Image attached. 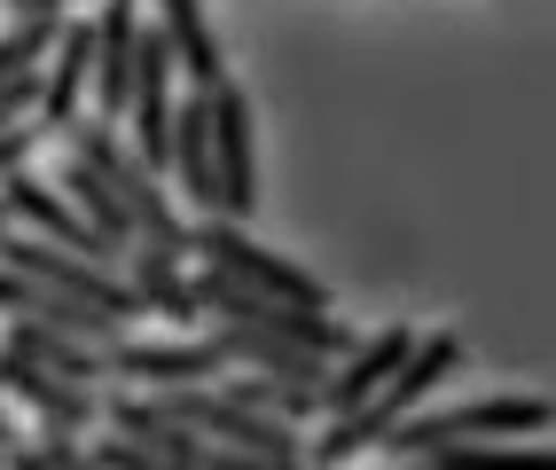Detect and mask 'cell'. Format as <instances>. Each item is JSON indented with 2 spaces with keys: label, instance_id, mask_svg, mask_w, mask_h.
<instances>
[{
  "label": "cell",
  "instance_id": "cell-3",
  "mask_svg": "<svg viewBox=\"0 0 556 470\" xmlns=\"http://www.w3.org/2000/svg\"><path fill=\"white\" fill-rule=\"evenodd\" d=\"M189 259L212 267V275H228V282H251V291H267V298L329 306V282H314L299 259H282V251L251 243V236L228 220V212H204V220H189Z\"/></svg>",
  "mask_w": 556,
  "mask_h": 470
},
{
  "label": "cell",
  "instance_id": "cell-14",
  "mask_svg": "<svg viewBox=\"0 0 556 470\" xmlns=\"http://www.w3.org/2000/svg\"><path fill=\"white\" fill-rule=\"evenodd\" d=\"M63 196L79 204L94 228H102V243L118 251V267H126V251H134V212H126V196L110 189V180H102L87 157H63Z\"/></svg>",
  "mask_w": 556,
  "mask_h": 470
},
{
  "label": "cell",
  "instance_id": "cell-4",
  "mask_svg": "<svg viewBox=\"0 0 556 470\" xmlns=\"http://www.w3.org/2000/svg\"><path fill=\"white\" fill-rule=\"evenodd\" d=\"M110 353V384H212L219 369H228V353H219V338H102Z\"/></svg>",
  "mask_w": 556,
  "mask_h": 470
},
{
  "label": "cell",
  "instance_id": "cell-15",
  "mask_svg": "<svg viewBox=\"0 0 556 470\" xmlns=\"http://www.w3.org/2000/svg\"><path fill=\"white\" fill-rule=\"evenodd\" d=\"M71 16V9H63ZM63 16H16L9 31H0V79H24V71H40L48 48L63 40Z\"/></svg>",
  "mask_w": 556,
  "mask_h": 470
},
{
  "label": "cell",
  "instance_id": "cell-2",
  "mask_svg": "<svg viewBox=\"0 0 556 470\" xmlns=\"http://www.w3.org/2000/svg\"><path fill=\"white\" fill-rule=\"evenodd\" d=\"M556 423V401H541V392H486V401H470V408H416V416H400L384 431V447L377 455H447V447H470V440H533V431Z\"/></svg>",
  "mask_w": 556,
  "mask_h": 470
},
{
  "label": "cell",
  "instance_id": "cell-10",
  "mask_svg": "<svg viewBox=\"0 0 556 470\" xmlns=\"http://www.w3.org/2000/svg\"><path fill=\"white\" fill-rule=\"evenodd\" d=\"M87 87H94V24L63 16V40L40 63V118H48V134H63L71 118L87 111Z\"/></svg>",
  "mask_w": 556,
  "mask_h": 470
},
{
  "label": "cell",
  "instance_id": "cell-8",
  "mask_svg": "<svg viewBox=\"0 0 556 470\" xmlns=\"http://www.w3.org/2000/svg\"><path fill=\"white\" fill-rule=\"evenodd\" d=\"M134 40H141V0H102L94 16V118H118L126 126V94H134Z\"/></svg>",
  "mask_w": 556,
  "mask_h": 470
},
{
  "label": "cell",
  "instance_id": "cell-18",
  "mask_svg": "<svg viewBox=\"0 0 556 470\" xmlns=\"http://www.w3.org/2000/svg\"><path fill=\"white\" fill-rule=\"evenodd\" d=\"M0 228H16V212H9V189H0Z\"/></svg>",
  "mask_w": 556,
  "mask_h": 470
},
{
  "label": "cell",
  "instance_id": "cell-6",
  "mask_svg": "<svg viewBox=\"0 0 556 470\" xmlns=\"http://www.w3.org/2000/svg\"><path fill=\"white\" fill-rule=\"evenodd\" d=\"M0 189H9V212H16V228H31V236H55V243H71V251H87V259H110L118 267V251L102 243V228L87 220L79 204L63 196V180H40V173H9L0 180Z\"/></svg>",
  "mask_w": 556,
  "mask_h": 470
},
{
  "label": "cell",
  "instance_id": "cell-17",
  "mask_svg": "<svg viewBox=\"0 0 556 470\" xmlns=\"http://www.w3.org/2000/svg\"><path fill=\"white\" fill-rule=\"evenodd\" d=\"M0 9H9V16H63L71 0H0Z\"/></svg>",
  "mask_w": 556,
  "mask_h": 470
},
{
  "label": "cell",
  "instance_id": "cell-19",
  "mask_svg": "<svg viewBox=\"0 0 556 470\" xmlns=\"http://www.w3.org/2000/svg\"><path fill=\"white\" fill-rule=\"evenodd\" d=\"M0 455H16V440H9V423H0Z\"/></svg>",
  "mask_w": 556,
  "mask_h": 470
},
{
  "label": "cell",
  "instance_id": "cell-16",
  "mask_svg": "<svg viewBox=\"0 0 556 470\" xmlns=\"http://www.w3.org/2000/svg\"><path fill=\"white\" fill-rule=\"evenodd\" d=\"M40 141H55V134H48V118H16V126H0V180L24 173L31 157H40Z\"/></svg>",
  "mask_w": 556,
  "mask_h": 470
},
{
  "label": "cell",
  "instance_id": "cell-7",
  "mask_svg": "<svg viewBox=\"0 0 556 470\" xmlns=\"http://www.w3.org/2000/svg\"><path fill=\"white\" fill-rule=\"evenodd\" d=\"M407 345H416V330L407 321H384L368 345H345L338 360H329V377H321V392H314V408L321 416H353L368 392H384V377L407 360Z\"/></svg>",
  "mask_w": 556,
  "mask_h": 470
},
{
  "label": "cell",
  "instance_id": "cell-5",
  "mask_svg": "<svg viewBox=\"0 0 556 470\" xmlns=\"http://www.w3.org/2000/svg\"><path fill=\"white\" fill-rule=\"evenodd\" d=\"M212 165H219V212H228V220H251V204H258V141H251V102L228 79L212 87Z\"/></svg>",
  "mask_w": 556,
  "mask_h": 470
},
{
  "label": "cell",
  "instance_id": "cell-1",
  "mask_svg": "<svg viewBox=\"0 0 556 470\" xmlns=\"http://www.w3.org/2000/svg\"><path fill=\"white\" fill-rule=\"evenodd\" d=\"M463 369V338L455 330H439V338H424L416 330V345H407V360L384 377V392H368V401L353 408V416H329V431L314 440V462H353V455H377L384 447V431L400 423V416H416L439 384H447Z\"/></svg>",
  "mask_w": 556,
  "mask_h": 470
},
{
  "label": "cell",
  "instance_id": "cell-13",
  "mask_svg": "<svg viewBox=\"0 0 556 470\" xmlns=\"http://www.w3.org/2000/svg\"><path fill=\"white\" fill-rule=\"evenodd\" d=\"M157 31L173 40L180 71H189V87H219V79H228V63H219V40H212V9H204V0H157Z\"/></svg>",
  "mask_w": 556,
  "mask_h": 470
},
{
  "label": "cell",
  "instance_id": "cell-11",
  "mask_svg": "<svg viewBox=\"0 0 556 470\" xmlns=\"http://www.w3.org/2000/svg\"><path fill=\"white\" fill-rule=\"evenodd\" d=\"M165 173L189 189L197 212H219V165H212V87L180 94L173 111V150H165Z\"/></svg>",
  "mask_w": 556,
  "mask_h": 470
},
{
  "label": "cell",
  "instance_id": "cell-9",
  "mask_svg": "<svg viewBox=\"0 0 556 470\" xmlns=\"http://www.w3.org/2000/svg\"><path fill=\"white\" fill-rule=\"evenodd\" d=\"M0 392H16L40 423H63V431H87L102 416V384H71V377L40 369V360H24V353H0Z\"/></svg>",
  "mask_w": 556,
  "mask_h": 470
},
{
  "label": "cell",
  "instance_id": "cell-12",
  "mask_svg": "<svg viewBox=\"0 0 556 470\" xmlns=\"http://www.w3.org/2000/svg\"><path fill=\"white\" fill-rule=\"evenodd\" d=\"M126 282L141 291V306H150V314L173 321V330H197V321H204V306H197V275H189V259H180V251L134 243V251H126Z\"/></svg>",
  "mask_w": 556,
  "mask_h": 470
}]
</instances>
